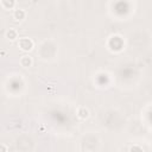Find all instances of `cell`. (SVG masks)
<instances>
[{"mask_svg":"<svg viewBox=\"0 0 152 152\" xmlns=\"http://www.w3.org/2000/svg\"><path fill=\"white\" fill-rule=\"evenodd\" d=\"M18 46L23 50V51H30L33 49V40L30 38H20L18 42Z\"/></svg>","mask_w":152,"mask_h":152,"instance_id":"1","label":"cell"},{"mask_svg":"<svg viewBox=\"0 0 152 152\" xmlns=\"http://www.w3.org/2000/svg\"><path fill=\"white\" fill-rule=\"evenodd\" d=\"M20 64H21L24 68H28V66L32 65V58H31L30 56H27V55L21 56V58H20Z\"/></svg>","mask_w":152,"mask_h":152,"instance_id":"2","label":"cell"},{"mask_svg":"<svg viewBox=\"0 0 152 152\" xmlns=\"http://www.w3.org/2000/svg\"><path fill=\"white\" fill-rule=\"evenodd\" d=\"M77 116L80 119H87L89 116V109L86 107H80L77 109Z\"/></svg>","mask_w":152,"mask_h":152,"instance_id":"3","label":"cell"},{"mask_svg":"<svg viewBox=\"0 0 152 152\" xmlns=\"http://www.w3.org/2000/svg\"><path fill=\"white\" fill-rule=\"evenodd\" d=\"M13 17H14V19H17V20H23V19L26 17V12H25L24 10H15V11L13 12Z\"/></svg>","mask_w":152,"mask_h":152,"instance_id":"4","label":"cell"},{"mask_svg":"<svg viewBox=\"0 0 152 152\" xmlns=\"http://www.w3.org/2000/svg\"><path fill=\"white\" fill-rule=\"evenodd\" d=\"M14 4L15 1L14 0H1V6L5 8V10H11L14 7Z\"/></svg>","mask_w":152,"mask_h":152,"instance_id":"5","label":"cell"},{"mask_svg":"<svg viewBox=\"0 0 152 152\" xmlns=\"http://www.w3.org/2000/svg\"><path fill=\"white\" fill-rule=\"evenodd\" d=\"M6 37H7L10 40H14V39H17V38H18V32H17V30H14V28H10V30L6 32Z\"/></svg>","mask_w":152,"mask_h":152,"instance_id":"6","label":"cell"},{"mask_svg":"<svg viewBox=\"0 0 152 152\" xmlns=\"http://www.w3.org/2000/svg\"><path fill=\"white\" fill-rule=\"evenodd\" d=\"M129 151H142V147H140V146H131Z\"/></svg>","mask_w":152,"mask_h":152,"instance_id":"7","label":"cell"},{"mask_svg":"<svg viewBox=\"0 0 152 152\" xmlns=\"http://www.w3.org/2000/svg\"><path fill=\"white\" fill-rule=\"evenodd\" d=\"M0 150H2V151H6V150H7V148H6V147H5V146H1V147H0Z\"/></svg>","mask_w":152,"mask_h":152,"instance_id":"8","label":"cell"}]
</instances>
